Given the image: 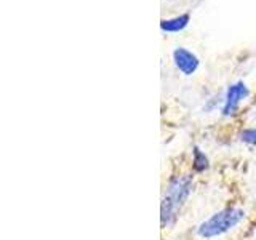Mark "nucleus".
<instances>
[{
  "label": "nucleus",
  "instance_id": "obj_1",
  "mask_svg": "<svg viewBox=\"0 0 256 240\" xmlns=\"http://www.w3.org/2000/svg\"><path fill=\"white\" fill-rule=\"evenodd\" d=\"M189 192H190L189 178H176L170 182L165 198L162 202V226H168V224H172L176 220L178 212L181 210L182 204L186 202Z\"/></svg>",
  "mask_w": 256,
  "mask_h": 240
},
{
  "label": "nucleus",
  "instance_id": "obj_2",
  "mask_svg": "<svg viewBox=\"0 0 256 240\" xmlns=\"http://www.w3.org/2000/svg\"><path fill=\"white\" fill-rule=\"evenodd\" d=\"M242 218H244V212L238 210V208H228V210H222L220 213L213 214L210 220H206L202 226L198 228V236L210 238V237L224 234L226 230L237 226V224L242 221Z\"/></svg>",
  "mask_w": 256,
  "mask_h": 240
},
{
  "label": "nucleus",
  "instance_id": "obj_3",
  "mask_svg": "<svg viewBox=\"0 0 256 240\" xmlns=\"http://www.w3.org/2000/svg\"><path fill=\"white\" fill-rule=\"evenodd\" d=\"M174 62L176 66L180 68V70H182L184 74H192L197 66H198V61L197 58L192 53H189L188 50H184V48H178V50L174 52Z\"/></svg>",
  "mask_w": 256,
  "mask_h": 240
},
{
  "label": "nucleus",
  "instance_id": "obj_4",
  "mask_svg": "<svg viewBox=\"0 0 256 240\" xmlns=\"http://www.w3.org/2000/svg\"><path fill=\"white\" fill-rule=\"evenodd\" d=\"M248 94V90L244 84H236L229 88L228 98H226V106H224V114H232L238 106V102L242 101Z\"/></svg>",
  "mask_w": 256,
  "mask_h": 240
},
{
  "label": "nucleus",
  "instance_id": "obj_5",
  "mask_svg": "<svg viewBox=\"0 0 256 240\" xmlns=\"http://www.w3.org/2000/svg\"><path fill=\"white\" fill-rule=\"evenodd\" d=\"M189 18L188 16H180V18H174L170 21H164L162 22V29L164 30H180L188 24Z\"/></svg>",
  "mask_w": 256,
  "mask_h": 240
},
{
  "label": "nucleus",
  "instance_id": "obj_6",
  "mask_svg": "<svg viewBox=\"0 0 256 240\" xmlns=\"http://www.w3.org/2000/svg\"><path fill=\"white\" fill-rule=\"evenodd\" d=\"M194 166H196V170H198V172L205 170V168L208 166L206 157L202 154V150H198V149L194 150Z\"/></svg>",
  "mask_w": 256,
  "mask_h": 240
},
{
  "label": "nucleus",
  "instance_id": "obj_7",
  "mask_svg": "<svg viewBox=\"0 0 256 240\" xmlns=\"http://www.w3.org/2000/svg\"><path fill=\"white\" fill-rule=\"evenodd\" d=\"M242 140L250 142V144H256V128H252V130H246L242 133Z\"/></svg>",
  "mask_w": 256,
  "mask_h": 240
}]
</instances>
